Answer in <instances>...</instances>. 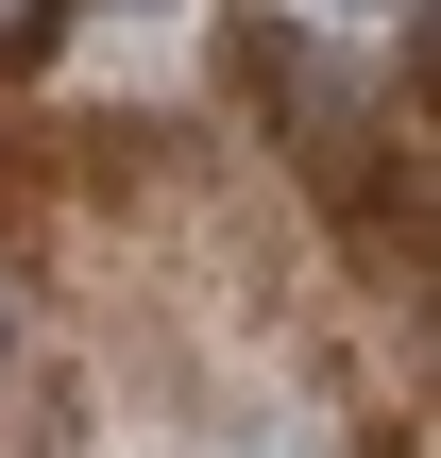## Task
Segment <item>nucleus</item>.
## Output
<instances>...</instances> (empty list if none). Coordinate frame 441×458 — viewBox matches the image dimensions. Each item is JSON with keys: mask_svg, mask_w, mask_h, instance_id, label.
Wrapping results in <instances>:
<instances>
[{"mask_svg": "<svg viewBox=\"0 0 441 458\" xmlns=\"http://www.w3.org/2000/svg\"><path fill=\"white\" fill-rule=\"evenodd\" d=\"M51 34H68V0H0V68H51Z\"/></svg>", "mask_w": 441, "mask_h": 458, "instance_id": "1", "label": "nucleus"}, {"mask_svg": "<svg viewBox=\"0 0 441 458\" xmlns=\"http://www.w3.org/2000/svg\"><path fill=\"white\" fill-rule=\"evenodd\" d=\"M357 17H391V0H357ZM408 34H425V0H408Z\"/></svg>", "mask_w": 441, "mask_h": 458, "instance_id": "2", "label": "nucleus"}, {"mask_svg": "<svg viewBox=\"0 0 441 458\" xmlns=\"http://www.w3.org/2000/svg\"><path fill=\"white\" fill-rule=\"evenodd\" d=\"M0 357H17V289H0Z\"/></svg>", "mask_w": 441, "mask_h": 458, "instance_id": "3", "label": "nucleus"}]
</instances>
